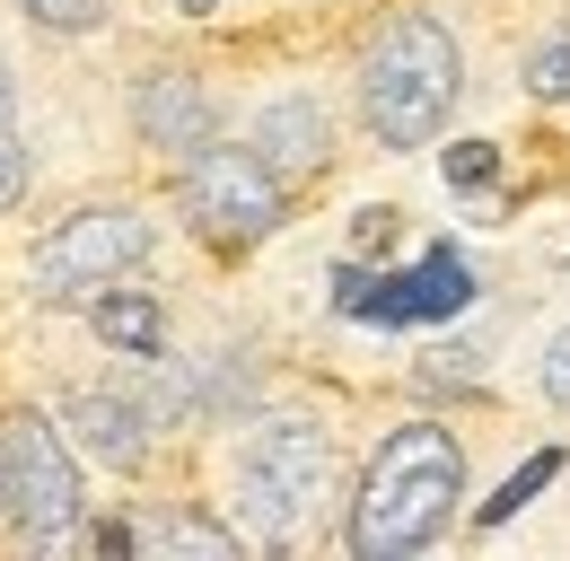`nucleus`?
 I'll return each mask as SVG.
<instances>
[{
  "mask_svg": "<svg viewBox=\"0 0 570 561\" xmlns=\"http://www.w3.org/2000/svg\"><path fill=\"white\" fill-rule=\"evenodd\" d=\"M132 124H141V140H149V149H167V158H194V149H212V132H219V115H212V97H203V79H185V70H158V79H141Z\"/></svg>",
  "mask_w": 570,
  "mask_h": 561,
  "instance_id": "8",
  "label": "nucleus"
},
{
  "mask_svg": "<svg viewBox=\"0 0 570 561\" xmlns=\"http://www.w3.org/2000/svg\"><path fill=\"white\" fill-rule=\"evenodd\" d=\"M36 27H53V36H79V27H97L106 18V0H18Z\"/></svg>",
  "mask_w": 570,
  "mask_h": 561,
  "instance_id": "15",
  "label": "nucleus"
},
{
  "mask_svg": "<svg viewBox=\"0 0 570 561\" xmlns=\"http://www.w3.org/2000/svg\"><path fill=\"white\" fill-rule=\"evenodd\" d=\"M527 97H570V27L527 53Z\"/></svg>",
  "mask_w": 570,
  "mask_h": 561,
  "instance_id": "13",
  "label": "nucleus"
},
{
  "mask_svg": "<svg viewBox=\"0 0 570 561\" xmlns=\"http://www.w3.org/2000/svg\"><path fill=\"white\" fill-rule=\"evenodd\" d=\"M0 124H9V70H0Z\"/></svg>",
  "mask_w": 570,
  "mask_h": 561,
  "instance_id": "20",
  "label": "nucleus"
},
{
  "mask_svg": "<svg viewBox=\"0 0 570 561\" xmlns=\"http://www.w3.org/2000/svg\"><path fill=\"white\" fill-rule=\"evenodd\" d=\"M0 465H9V518L27 544H62L79 518V456H71V430L45 413H18L9 439H0Z\"/></svg>",
  "mask_w": 570,
  "mask_h": 561,
  "instance_id": "4",
  "label": "nucleus"
},
{
  "mask_svg": "<svg viewBox=\"0 0 570 561\" xmlns=\"http://www.w3.org/2000/svg\"><path fill=\"white\" fill-rule=\"evenodd\" d=\"M255 149H264V167H273V176H316V167H325V149H334V124H325V106H316V97H282V106H264Z\"/></svg>",
  "mask_w": 570,
  "mask_h": 561,
  "instance_id": "10",
  "label": "nucleus"
},
{
  "mask_svg": "<svg viewBox=\"0 0 570 561\" xmlns=\"http://www.w3.org/2000/svg\"><path fill=\"white\" fill-rule=\"evenodd\" d=\"M0 518H9V465H0Z\"/></svg>",
  "mask_w": 570,
  "mask_h": 561,
  "instance_id": "21",
  "label": "nucleus"
},
{
  "mask_svg": "<svg viewBox=\"0 0 570 561\" xmlns=\"http://www.w3.org/2000/svg\"><path fill=\"white\" fill-rule=\"evenodd\" d=\"M456 88H465V53H456V36H448L439 18H422V9L395 18V27L368 45V70H360L368 132L386 140V149H422V140L448 124Z\"/></svg>",
  "mask_w": 570,
  "mask_h": 561,
  "instance_id": "2",
  "label": "nucleus"
},
{
  "mask_svg": "<svg viewBox=\"0 0 570 561\" xmlns=\"http://www.w3.org/2000/svg\"><path fill=\"white\" fill-rule=\"evenodd\" d=\"M88 316H97V334H106V343L132 351V360H158V351H167V316H158V298H149V289H97V307H88Z\"/></svg>",
  "mask_w": 570,
  "mask_h": 561,
  "instance_id": "11",
  "label": "nucleus"
},
{
  "mask_svg": "<svg viewBox=\"0 0 570 561\" xmlns=\"http://www.w3.org/2000/svg\"><path fill=\"white\" fill-rule=\"evenodd\" d=\"M553 474H562V447H535V456H527V465H518V474H509V483L483 500V526H509V518H518V509H527L535 491L553 483Z\"/></svg>",
  "mask_w": 570,
  "mask_h": 561,
  "instance_id": "12",
  "label": "nucleus"
},
{
  "mask_svg": "<svg viewBox=\"0 0 570 561\" xmlns=\"http://www.w3.org/2000/svg\"><path fill=\"white\" fill-rule=\"evenodd\" d=\"M88 553H132V526H124V518H97V526H88Z\"/></svg>",
  "mask_w": 570,
  "mask_h": 561,
  "instance_id": "19",
  "label": "nucleus"
},
{
  "mask_svg": "<svg viewBox=\"0 0 570 561\" xmlns=\"http://www.w3.org/2000/svg\"><path fill=\"white\" fill-rule=\"evenodd\" d=\"M185 210L219 246H255L282 228V176L264 167V149H194L185 158Z\"/></svg>",
  "mask_w": 570,
  "mask_h": 561,
  "instance_id": "5",
  "label": "nucleus"
},
{
  "mask_svg": "<svg viewBox=\"0 0 570 561\" xmlns=\"http://www.w3.org/2000/svg\"><path fill=\"white\" fill-rule=\"evenodd\" d=\"M18 194H27V140H18L9 124H0V210L18 203Z\"/></svg>",
  "mask_w": 570,
  "mask_h": 561,
  "instance_id": "17",
  "label": "nucleus"
},
{
  "mask_svg": "<svg viewBox=\"0 0 570 561\" xmlns=\"http://www.w3.org/2000/svg\"><path fill=\"white\" fill-rule=\"evenodd\" d=\"M149 255V219L124 203L106 210H71L36 255H27V280H36V298H79V289H106L115 273H132Z\"/></svg>",
  "mask_w": 570,
  "mask_h": 561,
  "instance_id": "6",
  "label": "nucleus"
},
{
  "mask_svg": "<svg viewBox=\"0 0 570 561\" xmlns=\"http://www.w3.org/2000/svg\"><path fill=\"white\" fill-rule=\"evenodd\" d=\"M544 395L570 413V334H553V351H544Z\"/></svg>",
  "mask_w": 570,
  "mask_h": 561,
  "instance_id": "18",
  "label": "nucleus"
},
{
  "mask_svg": "<svg viewBox=\"0 0 570 561\" xmlns=\"http://www.w3.org/2000/svg\"><path fill=\"white\" fill-rule=\"evenodd\" d=\"M492 176H500V149H492V140H456V149H448V185H456V194H483Z\"/></svg>",
  "mask_w": 570,
  "mask_h": 561,
  "instance_id": "14",
  "label": "nucleus"
},
{
  "mask_svg": "<svg viewBox=\"0 0 570 561\" xmlns=\"http://www.w3.org/2000/svg\"><path fill=\"white\" fill-rule=\"evenodd\" d=\"M465 500V456L439 421H404L368 474H360V500H352V553L360 561H395V553H422L430 535L456 518Z\"/></svg>",
  "mask_w": 570,
  "mask_h": 561,
  "instance_id": "1",
  "label": "nucleus"
},
{
  "mask_svg": "<svg viewBox=\"0 0 570 561\" xmlns=\"http://www.w3.org/2000/svg\"><path fill=\"white\" fill-rule=\"evenodd\" d=\"M325 465H334V447H325V430L316 421H264L255 439H246V456H237V491H246V518L282 544L289 526L316 509V491H325Z\"/></svg>",
  "mask_w": 570,
  "mask_h": 561,
  "instance_id": "3",
  "label": "nucleus"
},
{
  "mask_svg": "<svg viewBox=\"0 0 570 561\" xmlns=\"http://www.w3.org/2000/svg\"><path fill=\"white\" fill-rule=\"evenodd\" d=\"M465 298H474V273H465L456 246H430L413 273H386V280H368L360 264L334 273V307L368 316V325H430V316H456Z\"/></svg>",
  "mask_w": 570,
  "mask_h": 561,
  "instance_id": "7",
  "label": "nucleus"
},
{
  "mask_svg": "<svg viewBox=\"0 0 570 561\" xmlns=\"http://www.w3.org/2000/svg\"><path fill=\"white\" fill-rule=\"evenodd\" d=\"M158 544H167V553H237V535H228V526H212V518H176Z\"/></svg>",
  "mask_w": 570,
  "mask_h": 561,
  "instance_id": "16",
  "label": "nucleus"
},
{
  "mask_svg": "<svg viewBox=\"0 0 570 561\" xmlns=\"http://www.w3.org/2000/svg\"><path fill=\"white\" fill-rule=\"evenodd\" d=\"M62 430H71V447H79V456H97V465H115V474H132V465L149 456L141 413H132L124 395H97V386L62 404Z\"/></svg>",
  "mask_w": 570,
  "mask_h": 561,
  "instance_id": "9",
  "label": "nucleus"
},
{
  "mask_svg": "<svg viewBox=\"0 0 570 561\" xmlns=\"http://www.w3.org/2000/svg\"><path fill=\"white\" fill-rule=\"evenodd\" d=\"M176 9H212V0H176Z\"/></svg>",
  "mask_w": 570,
  "mask_h": 561,
  "instance_id": "22",
  "label": "nucleus"
}]
</instances>
